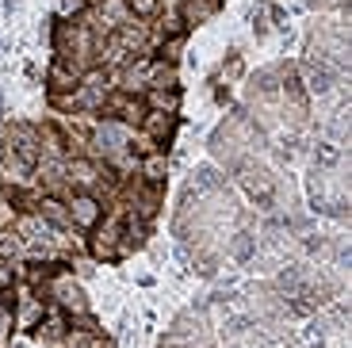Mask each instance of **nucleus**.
<instances>
[{
    "label": "nucleus",
    "mask_w": 352,
    "mask_h": 348,
    "mask_svg": "<svg viewBox=\"0 0 352 348\" xmlns=\"http://www.w3.org/2000/svg\"><path fill=\"white\" fill-rule=\"evenodd\" d=\"M8 153L16 157V161H23V165H35L38 161V138L31 127H16V131H8Z\"/></svg>",
    "instance_id": "f257e3e1"
},
{
    "label": "nucleus",
    "mask_w": 352,
    "mask_h": 348,
    "mask_svg": "<svg viewBox=\"0 0 352 348\" xmlns=\"http://www.w3.org/2000/svg\"><path fill=\"white\" fill-rule=\"evenodd\" d=\"M100 215H104V207H100L96 195H88V192L73 195V203H69V222H73V226L92 230V226L100 222Z\"/></svg>",
    "instance_id": "f03ea898"
},
{
    "label": "nucleus",
    "mask_w": 352,
    "mask_h": 348,
    "mask_svg": "<svg viewBox=\"0 0 352 348\" xmlns=\"http://www.w3.org/2000/svg\"><path fill=\"white\" fill-rule=\"evenodd\" d=\"M54 295H58L62 310H69V314H85V310H88L85 291H80L77 283H73V279H65V276H58V279H54Z\"/></svg>",
    "instance_id": "7ed1b4c3"
},
{
    "label": "nucleus",
    "mask_w": 352,
    "mask_h": 348,
    "mask_svg": "<svg viewBox=\"0 0 352 348\" xmlns=\"http://www.w3.org/2000/svg\"><path fill=\"white\" fill-rule=\"evenodd\" d=\"M80 85V73L77 69H69V61H54L50 65V92L54 96H65V92H73V88Z\"/></svg>",
    "instance_id": "20e7f679"
},
{
    "label": "nucleus",
    "mask_w": 352,
    "mask_h": 348,
    "mask_svg": "<svg viewBox=\"0 0 352 348\" xmlns=\"http://www.w3.org/2000/svg\"><path fill=\"white\" fill-rule=\"evenodd\" d=\"M92 142H96V149L104 157H115L119 149H123V142H126V131L123 127H115V122H104V127L92 134Z\"/></svg>",
    "instance_id": "39448f33"
},
{
    "label": "nucleus",
    "mask_w": 352,
    "mask_h": 348,
    "mask_svg": "<svg viewBox=\"0 0 352 348\" xmlns=\"http://www.w3.org/2000/svg\"><path fill=\"white\" fill-rule=\"evenodd\" d=\"M65 176H69L77 188H85V192H88V188L100 180V168L92 165V161H80V157H73L69 165H65Z\"/></svg>",
    "instance_id": "423d86ee"
},
{
    "label": "nucleus",
    "mask_w": 352,
    "mask_h": 348,
    "mask_svg": "<svg viewBox=\"0 0 352 348\" xmlns=\"http://www.w3.org/2000/svg\"><path fill=\"white\" fill-rule=\"evenodd\" d=\"M123 234V230L115 226V222H107L104 230H100L96 237H92V252H96L100 261H111V257H119V249H115V237Z\"/></svg>",
    "instance_id": "0eeeda50"
},
{
    "label": "nucleus",
    "mask_w": 352,
    "mask_h": 348,
    "mask_svg": "<svg viewBox=\"0 0 352 348\" xmlns=\"http://www.w3.org/2000/svg\"><path fill=\"white\" fill-rule=\"evenodd\" d=\"M38 218H46L54 230L73 226V222H69V207H65V203H58V199H38Z\"/></svg>",
    "instance_id": "6e6552de"
},
{
    "label": "nucleus",
    "mask_w": 352,
    "mask_h": 348,
    "mask_svg": "<svg viewBox=\"0 0 352 348\" xmlns=\"http://www.w3.org/2000/svg\"><path fill=\"white\" fill-rule=\"evenodd\" d=\"M219 8L222 0H184V23H207Z\"/></svg>",
    "instance_id": "1a4fd4ad"
},
{
    "label": "nucleus",
    "mask_w": 352,
    "mask_h": 348,
    "mask_svg": "<svg viewBox=\"0 0 352 348\" xmlns=\"http://www.w3.org/2000/svg\"><path fill=\"white\" fill-rule=\"evenodd\" d=\"M307 85H310V92H329V88H333V69L310 61L307 65Z\"/></svg>",
    "instance_id": "9d476101"
},
{
    "label": "nucleus",
    "mask_w": 352,
    "mask_h": 348,
    "mask_svg": "<svg viewBox=\"0 0 352 348\" xmlns=\"http://www.w3.org/2000/svg\"><path fill=\"white\" fill-rule=\"evenodd\" d=\"M176 104H180V96H176V88H153L150 92V107L153 111H176Z\"/></svg>",
    "instance_id": "9b49d317"
},
{
    "label": "nucleus",
    "mask_w": 352,
    "mask_h": 348,
    "mask_svg": "<svg viewBox=\"0 0 352 348\" xmlns=\"http://www.w3.org/2000/svg\"><path fill=\"white\" fill-rule=\"evenodd\" d=\"M111 111H119V119H123V122H134V127H138L142 115H146V107H142V100H115Z\"/></svg>",
    "instance_id": "f8f14e48"
},
{
    "label": "nucleus",
    "mask_w": 352,
    "mask_h": 348,
    "mask_svg": "<svg viewBox=\"0 0 352 348\" xmlns=\"http://www.w3.org/2000/svg\"><path fill=\"white\" fill-rule=\"evenodd\" d=\"M142 176H146L150 184H161V180H165V157L150 153L146 161H142Z\"/></svg>",
    "instance_id": "ddd939ff"
},
{
    "label": "nucleus",
    "mask_w": 352,
    "mask_h": 348,
    "mask_svg": "<svg viewBox=\"0 0 352 348\" xmlns=\"http://www.w3.org/2000/svg\"><path fill=\"white\" fill-rule=\"evenodd\" d=\"M314 157H318V165H337V161H341V149H337L333 142H318Z\"/></svg>",
    "instance_id": "4468645a"
},
{
    "label": "nucleus",
    "mask_w": 352,
    "mask_h": 348,
    "mask_svg": "<svg viewBox=\"0 0 352 348\" xmlns=\"http://www.w3.org/2000/svg\"><path fill=\"white\" fill-rule=\"evenodd\" d=\"M126 4H131V12H134V16L150 19L153 12H157V4H161V0H126Z\"/></svg>",
    "instance_id": "2eb2a0df"
},
{
    "label": "nucleus",
    "mask_w": 352,
    "mask_h": 348,
    "mask_svg": "<svg viewBox=\"0 0 352 348\" xmlns=\"http://www.w3.org/2000/svg\"><path fill=\"white\" fill-rule=\"evenodd\" d=\"M12 283H16V268H12V261H0V291H8Z\"/></svg>",
    "instance_id": "dca6fc26"
},
{
    "label": "nucleus",
    "mask_w": 352,
    "mask_h": 348,
    "mask_svg": "<svg viewBox=\"0 0 352 348\" xmlns=\"http://www.w3.org/2000/svg\"><path fill=\"white\" fill-rule=\"evenodd\" d=\"M85 8V0H62V12L65 16H73V12H80Z\"/></svg>",
    "instance_id": "f3484780"
},
{
    "label": "nucleus",
    "mask_w": 352,
    "mask_h": 348,
    "mask_svg": "<svg viewBox=\"0 0 352 348\" xmlns=\"http://www.w3.org/2000/svg\"><path fill=\"white\" fill-rule=\"evenodd\" d=\"M16 8H19V0H4V12H8V16H12Z\"/></svg>",
    "instance_id": "a211bd4d"
}]
</instances>
